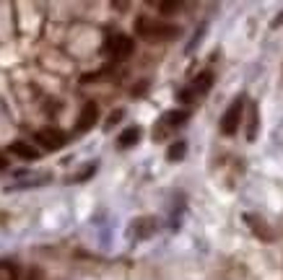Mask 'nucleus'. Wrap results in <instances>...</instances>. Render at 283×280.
<instances>
[{
	"mask_svg": "<svg viewBox=\"0 0 283 280\" xmlns=\"http://www.w3.org/2000/svg\"><path fill=\"white\" fill-rule=\"evenodd\" d=\"M135 31L146 39H174L180 34V26L174 24H164V21H156V18H148V16H140L135 21Z\"/></svg>",
	"mask_w": 283,
	"mask_h": 280,
	"instance_id": "nucleus-1",
	"label": "nucleus"
},
{
	"mask_svg": "<svg viewBox=\"0 0 283 280\" xmlns=\"http://www.w3.org/2000/svg\"><path fill=\"white\" fill-rule=\"evenodd\" d=\"M244 106H247V99L244 96H239V99H234L229 104L226 114L221 117V133L226 138H231V135L239 133V122H242V117H244Z\"/></svg>",
	"mask_w": 283,
	"mask_h": 280,
	"instance_id": "nucleus-2",
	"label": "nucleus"
},
{
	"mask_svg": "<svg viewBox=\"0 0 283 280\" xmlns=\"http://www.w3.org/2000/svg\"><path fill=\"white\" fill-rule=\"evenodd\" d=\"M133 50H135V42L130 39L127 34H110V36L104 39V52L112 55L115 60L130 57V55H133Z\"/></svg>",
	"mask_w": 283,
	"mask_h": 280,
	"instance_id": "nucleus-3",
	"label": "nucleus"
},
{
	"mask_svg": "<svg viewBox=\"0 0 283 280\" xmlns=\"http://www.w3.org/2000/svg\"><path fill=\"white\" fill-rule=\"evenodd\" d=\"M37 143L45 150H60L65 143H68V135L62 130H57V127H42L37 133Z\"/></svg>",
	"mask_w": 283,
	"mask_h": 280,
	"instance_id": "nucleus-4",
	"label": "nucleus"
},
{
	"mask_svg": "<svg viewBox=\"0 0 283 280\" xmlns=\"http://www.w3.org/2000/svg\"><path fill=\"white\" fill-rule=\"evenodd\" d=\"M244 223L250 226V231L257 236L260 242H265V244H270L273 239H275V233H273V228L268 226V221L263 218V215H257V213H244Z\"/></svg>",
	"mask_w": 283,
	"mask_h": 280,
	"instance_id": "nucleus-5",
	"label": "nucleus"
},
{
	"mask_svg": "<svg viewBox=\"0 0 283 280\" xmlns=\"http://www.w3.org/2000/svg\"><path fill=\"white\" fill-rule=\"evenodd\" d=\"M96 119H99V106H96V101H86L83 109H81V114H78V122H76V133H89L91 127L96 125Z\"/></svg>",
	"mask_w": 283,
	"mask_h": 280,
	"instance_id": "nucleus-6",
	"label": "nucleus"
},
{
	"mask_svg": "<svg viewBox=\"0 0 283 280\" xmlns=\"http://www.w3.org/2000/svg\"><path fill=\"white\" fill-rule=\"evenodd\" d=\"M8 153L18 156L21 161H37V158H39V150H37L34 145L24 143V140H16V143H11V145H8Z\"/></svg>",
	"mask_w": 283,
	"mask_h": 280,
	"instance_id": "nucleus-7",
	"label": "nucleus"
},
{
	"mask_svg": "<svg viewBox=\"0 0 283 280\" xmlns=\"http://www.w3.org/2000/svg\"><path fill=\"white\" fill-rule=\"evenodd\" d=\"M154 231H156V221L154 218H138L133 223V236H135V239H148Z\"/></svg>",
	"mask_w": 283,
	"mask_h": 280,
	"instance_id": "nucleus-8",
	"label": "nucleus"
},
{
	"mask_svg": "<svg viewBox=\"0 0 283 280\" xmlns=\"http://www.w3.org/2000/svg\"><path fill=\"white\" fill-rule=\"evenodd\" d=\"M210 86H213V73L210 70H203V73H198V78L192 81L190 89L195 91V96H200V94H208L210 91Z\"/></svg>",
	"mask_w": 283,
	"mask_h": 280,
	"instance_id": "nucleus-9",
	"label": "nucleus"
},
{
	"mask_svg": "<svg viewBox=\"0 0 283 280\" xmlns=\"http://www.w3.org/2000/svg\"><path fill=\"white\" fill-rule=\"evenodd\" d=\"M138 140H140V127H127V130L120 135V140H117V148L127 150V148H133Z\"/></svg>",
	"mask_w": 283,
	"mask_h": 280,
	"instance_id": "nucleus-10",
	"label": "nucleus"
},
{
	"mask_svg": "<svg viewBox=\"0 0 283 280\" xmlns=\"http://www.w3.org/2000/svg\"><path fill=\"white\" fill-rule=\"evenodd\" d=\"M187 117H190V112L174 109V112H166V114H164V125H166V127H180V125L187 122Z\"/></svg>",
	"mask_w": 283,
	"mask_h": 280,
	"instance_id": "nucleus-11",
	"label": "nucleus"
},
{
	"mask_svg": "<svg viewBox=\"0 0 283 280\" xmlns=\"http://www.w3.org/2000/svg\"><path fill=\"white\" fill-rule=\"evenodd\" d=\"M250 127H247V140H255L257 138V122H260V112H257V104L250 101Z\"/></svg>",
	"mask_w": 283,
	"mask_h": 280,
	"instance_id": "nucleus-12",
	"label": "nucleus"
},
{
	"mask_svg": "<svg viewBox=\"0 0 283 280\" xmlns=\"http://www.w3.org/2000/svg\"><path fill=\"white\" fill-rule=\"evenodd\" d=\"M185 153H187V143H185V140H177V143H171V145L166 148V158H169V161H182Z\"/></svg>",
	"mask_w": 283,
	"mask_h": 280,
	"instance_id": "nucleus-13",
	"label": "nucleus"
},
{
	"mask_svg": "<svg viewBox=\"0 0 283 280\" xmlns=\"http://www.w3.org/2000/svg\"><path fill=\"white\" fill-rule=\"evenodd\" d=\"M180 8H182V3H174V0H171V3H159L161 13H174V11H180Z\"/></svg>",
	"mask_w": 283,
	"mask_h": 280,
	"instance_id": "nucleus-14",
	"label": "nucleus"
},
{
	"mask_svg": "<svg viewBox=\"0 0 283 280\" xmlns=\"http://www.w3.org/2000/svg\"><path fill=\"white\" fill-rule=\"evenodd\" d=\"M120 119H122V109H115V112L110 114V119H107V130H110V127H115Z\"/></svg>",
	"mask_w": 283,
	"mask_h": 280,
	"instance_id": "nucleus-15",
	"label": "nucleus"
},
{
	"mask_svg": "<svg viewBox=\"0 0 283 280\" xmlns=\"http://www.w3.org/2000/svg\"><path fill=\"white\" fill-rule=\"evenodd\" d=\"M177 99H180V101H185V104H187V101H192V99H195V91H192V89H182V91H180V96H177Z\"/></svg>",
	"mask_w": 283,
	"mask_h": 280,
	"instance_id": "nucleus-16",
	"label": "nucleus"
},
{
	"mask_svg": "<svg viewBox=\"0 0 283 280\" xmlns=\"http://www.w3.org/2000/svg\"><path fill=\"white\" fill-rule=\"evenodd\" d=\"M94 171H96V166H89V169H83V171H81V174L76 177V182H83V179H89V177L94 174Z\"/></svg>",
	"mask_w": 283,
	"mask_h": 280,
	"instance_id": "nucleus-17",
	"label": "nucleus"
},
{
	"mask_svg": "<svg viewBox=\"0 0 283 280\" xmlns=\"http://www.w3.org/2000/svg\"><path fill=\"white\" fill-rule=\"evenodd\" d=\"M8 169V158L3 156V150H0V171H6Z\"/></svg>",
	"mask_w": 283,
	"mask_h": 280,
	"instance_id": "nucleus-18",
	"label": "nucleus"
},
{
	"mask_svg": "<svg viewBox=\"0 0 283 280\" xmlns=\"http://www.w3.org/2000/svg\"><path fill=\"white\" fill-rule=\"evenodd\" d=\"M280 24H283V13H280V16H278V18H273V24H270V26H273V29H278V26H280Z\"/></svg>",
	"mask_w": 283,
	"mask_h": 280,
	"instance_id": "nucleus-19",
	"label": "nucleus"
},
{
	"mask_svg": "<svg viewBox=\"0 0 283 280\" xmlns=\"http://www.w3.org/2000/svg\"><path fill=\"white\" fill-rule=\"evenodd\" d=\"M3 218H6V213H0V221H3Z\"/></svg>",
	"mask_w": 283,
	"mask_h": 280,
	"instance_id": "nucleus-20",
	"label": "nucleus"
}]
</instances>
